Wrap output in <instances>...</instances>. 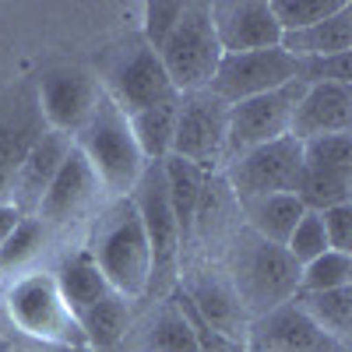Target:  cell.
I'll list each match as a JSON object with an SVG mask.
<instances>
[{
	"mask_svg": "<svg viewBox=\"0 0 352 352\" xmlns=\"http://www.w3.org/2000/svg\"><path fill=\"white\" fill-rule=\"evenodd\" d=\"M243 345L247 352H349V345L320 331L292 300L264 317H254Z\"/></svg>",
	"mask_w": 352,
	"mask_h": 352,
	"instance_id": "5bb4252c",
	"label": "cell"
},
{
	"mask_svg": "<svg viewBox=\"0 0 352 352\" xmlns=\"http://www.w3.org/2000/svg\"><path fill=\"white\" fill-rule=\"evenodd\" d=\"M102 92L116 102L124 116H134L148 106H159L166 99H176L180 92L173 88V81L166 78L155 50H148L144 43H138L134 50H127L124 56H116L106 71Z\"/></svg>",
	"mask_w": 352,
	"mask_h": 352,
	"instance_id": "8fae6325",
	"label": "cell"
},
{
	"mask_svg": "<svg viewBox=\"0 0 352 352\" xmlns=\"http://www.w3.org/2000/svg\"><path fill=\"white\" fill-rule=\"evenodd\" d=\"M289 81H296V60L282 46H272V50H250V53H222L208 92L232 106L264 92H275Z\"/></svg>",
	"mask_w": 352,
	"mask_h": 352,
	"instance_id": "30bf717a",
	"label": "cell"
},
{
	"mask_svg": "<svg viewBox=\"0 0 352 352\" xmlns=\"http://www.w3.org/2000/svg\"><path fill=\"white\" fill-rule=\"evenodd\" d=\"M219 264L229 275L250 320L272 314L300 292V264L289 257L285 247L261 240L247 226H240V232L229 240Z\"/></svg>",
	"mask_w": 352,
	"mask_h": 352,
	"instance_id": "7a4b0ae2",
	"label": "cell"
},
{
	"mask_svg": "<svg viewBox=\"0 0 352 352\" xmlns=\"http://www.w3.org/2000/svg\"><path fill=\"white\" fill-rule=\"evenodd\" d=\"M21 219H25V212H18L11 201H0V247L11 240V232L21 226Z\"/></svg>",
	"mask_w": 352,
	"mask_h": 352,
	"instance_id": "74e56055",
	"label": "cell"
},
{
	"mask_svg": "<svg viewBox=\"0 0 352 352\" xmlns=\"http://www.w3.org/2000/svg\"><path fill=\"white\" fill-rule=\"evenodd\" d=\"M176 292V289H173ZM176 300H180V307H184V314H187V320H190V328H194V342H197V352H247V345L243 342H236V338H226V335H219L215 328H208L204 320L184 303V296L176 292Z\"/></svg>",
	"mask_w": 352,
	"mask_h": 352,
	"instance_id": "8d00e7d4",
	"label": "cell"
},
{
	"mask_svg": "<svg viewBox=\"0 0 352 352\" xmlns=\"http://www.w3.org/2000/svg\"><path fill=\"white\" fill-rule=\"evenodd\" d=\"M349 127H352V85H303V96L289 120V138L303 144L324 134H342Z\"/></svg>",
	"mask_w": 352,
	"mask_h": 352,
	"instance_id": "2e32d148",
	"label": "cell"
},
{
	"mask_svg": "<svg viewBox=\"0 0 352 352\" xmlns=\"http://www.w3.org/2000/svg\"><path fill=\"white\" fill-rule=\"evenodd\" d=\"M88 257L127 303L148 296L152 285V247L144 236V226L134 212L131 197H109L88 236Z\"/></svg>",
	"mask_w": 352,
	"mask_h": 352,
	"instance_id": "6da1fadb",
	"label": "cell"
},
{
	"mask_svg": "<svg viewBox=\"0 0 352 352\" xmlns=\"http://www.w3.org/2000/svg\"><path fill=\"white\" fill-rule=\"evenodd\" d=\"M208 11L222 53L272 50L282 43V28L268 0H215L208 4Z\"/></svg>",
	"mask_w": 352,
	"mask_h": 352,
	"instance_id": "9a60e30c",
	"label": "cell"
},
{
	"mask_svg": "<svg viewBox=\"0 0 352 352\" xmlns=\"http://www.w3.org/2000/svg\"><path fill=\"white\" fill-rule=\"evenodd\" d=\"M8 320L43 345L56 349H88L78 317L60 296L53 272H28L4 289Z\"/></svg>",
	"mask_w": 352,
	"mask_h": 352,
	"instance_id": "277c9868",
	"label": "cell"
},
{
	"mask_svg": "<svg viewBox=\"0 0 352 352\" xmlns=\"http://www.w3.org/2000/svg\"><path fill=\"white\" fill-rule=\"evenodd\" d=\"M176 292L184 296V303L204 320L208 328H215L226 338H247L250 317L232 289L229 275L222 272L219 261H197V264H180L176 272Z\"/></svg>",
	"mask_w": 352,
	"mask_h": 352,
	"instance_id": "9c48e42d",
	"label": "cell"
},
{
	"mask_svg": "<svg viewBox=\"0 0 352 352\" xmlns=\"http://www.w3.org/2000/svg\"><path fill=\"white\" fill-rule=\"evenodd\" d=\"M345 285H352V254L324 250L300 268V292H324V289H345Z\"/></svg>",
	"mask_w": 352,
	"mask_h": 352,
	"instance_id": "f546056e",
	"label": "cell"
},
{
	"mask_svg": "<svg viewBox=\"0 0 352 352\" xmlns=\"http://www.w3.org/2000/svg\"><path fill=\"white\" fill-rule=\"evenodd\" d=\"M303 166L352 176V134L342 131V134H324V138L303 141Z\"/></svg>",
	"mask_w": 352,
	"mask_h": 352,
	"instance_id": "1f68e13d",
	"label": "cell"
},
{
	"mask_svg": "<svg viewBox=\"0 0 352 352\" xmlns=\"http://www.w3.org/2000/svg\"><path fill=\"white\" fill-rule=\"evenodd\" d=\"M226 120H229V102L212 96L208 88L184 92L176 99V127H173L169 155L184 159L204 173H222Z\"/></svg>",
	"mask_w": 352,
	"mask_h": 352,
	"instance_id": "8992f818",
	"label": "cell"
},
{
	"mask_svg": "<svg viewBox=\"0 0 352 352\" xmlns=\"http://www.w3.org/2000/svg\"><path fill=\"white\" fill-rule=\"evenodd\" d=\"M303 96V85L300 81H289L275 92H264L243 102H232L229 106V120H226V155H222V169L240 159L254 148L268 141H278L289 134V120H292V109H296Z\"/></svg>",
	"mask_w": 352,
	"mask_h": 352,
	"instance_id": "ba28073f",
	"label": "cell"
},
{
	"mask_svg": "<svg viewBox=\"0 0 352 352\" xmlns=\"http://www.w3.org/2000/svg\"><path fill=\"white\" fill-rule=\"evenodd\" d=\"M162 176H166V194H169V204H173L176 226H180V243H184V254H187L190 229H194V212H197V201H201L208 173L184 162V159H176V155H166L162 159ZM184 254H180V261H184Z\"/></svg>",
	"mask_w": 352,
	"mask_h": 352,
	"instance_id": "603a6c76",
	"label": "cell"
},
{
	"mask_svg": "<svg viewBox=\"0 0 352 352\" xmlns=\"http://www.w3.org/2000/svg\"><path fill=\"white\" fill-rule=\"evenodd\" d=\"M292 60H307V56H338L352 53V4L335 11L331 18L317 21L300 32H285L278 43Z\"/></svg>",
	"mask_w": 352,
	"mask_h": 352,
	"instance_id": "ffe728a7",
	"label": "cell"
},
{
	"mask_svg": "<svg viewBox=\"0 0 352 352\" xmlns=\"http://www.w3.org/2000/svg\"><path fill=\"white\" fill-rule=\"evenodd\" d=\"M303 212L307 208L296 201V194H268V197H254V201H243L240 204L243 226L250 232H257L261 240L278 243V247H285L289 232L296 229V222L303 219Z\"/></svg>",
	"mask_w": 352,
	"mask_h": 352,
	"instance_id": "7402d4cb",
	"label": "cell"
},
{
	"mask_svg": "<svg viewBox=\"0 0 352 352\" xmlns=\"http://www.w3.org/2000/svg\"><path fill=\"white\" fill-rule=\"evenodd\" d=\"M296 201L307 212H328L335 204H349L352 197V176L342 173H324V169H310L303 166L300 180H296Z\"/></svg>",
	"mask_w": 352,
	"mask_h": 352,
	"instance_id": "83f0119b",
	"label": "cell"
},
{
	"mask_svg": "<svg viewBox=\"0 0 352 352\" xmlns=\"http://www.w3.org/2000/svg\"><path fill=\"white\" fill-rule=\"evenodd\" d=\"M300 173H303V144L285 134L278 141H268L261 148L232 159L219 176L232 190L236 204H243V201L268 197V194H292Z\"/></svg>",
	"mask_w": 352,
	"mask_h": 352,
	"instance_id": "52a82bcc",
	"label": "cell"
},
{
	"mask_svg": "<svg viewBox=\"0 0 352 352\" xmlns=\"http://www.w3.org/2000/svg\"><path fill=\"white\" fill-rule=\"evenodd\" d=\"M131 352H197V342H194V328L180 307V300L166 296L159 303V310H152V317L141 324Z\"/></svg>",
	"mask_w": 352,
	"mask_h": 352,
	"instance_id": "d6986e66",
	"label": "cell"
},
{
	"mask_svg": "<svg viewBox=\"0 0 352 352\" xmlns=\"http://www.w3.org/2000/svg\"><path fill=\"white\" fill-rule=\"evenodd\" d=\"M46 240H50V229L36 215H25L21 226L11 232V240L0 247V275L28 268V264L46 250Z\"/></svg>",
	"mask_w": 352,
	"mask_h": 352,
	"instance_id": "f1b7e54d",
	"label": "cell"
},
{
	"mask_svg": "<svg viewBox=\"0 0 352 352\" xmlns=\"http://www.w3.org/2000/svg\"><path fill=\"white\" fill-rule=\"evenodd\" d=\"M285 250H289V257L300 264H310L314 257H320L324 250H331L328 247V236H324V222H320V215L317 212H303V219L296 222V229L289 232V240H285Z\"/></svg>",
	"mask_w": 352,
	"mask_h": 352,
	"instance_id": "836d02e7",
	"label": "cell"
},
{
	"mask_svg": "<svg viewBox=\"0 0 352 352\" xmlns=\"http://www.w3.org/2000/svg\"><path fill=\"white\" fill-rule=\"evenodd\" d=\"M74 148L92 166V173L99 176V184L109 197H127L138 184L141 169L148 166L138 152L131 120L116 109V102L106 92H99V102L92 116H88V124L74 134Z\"/></svg>",
	"mask_w": 352,
	"mask_h": 352,
	"instance_id": "3957f363",
	"label": "cell"
},
{
	"mask_svg": "<svg viewBox=\"0 0 352 352\" xmlns=\"http://www.w3.org/2000/svg\"><path fill=\"white\" fill-rule=\"evenodd\" d=\"M296 81L300 85H352V53L296 60Z\"/></svg>",
	"mask_w": 352,
	"mask_h": 352,
	"instance_id": "e575fe53",
	"label": "cell"
},
{
	"mask_svg": "<svg viewBox=\"0 0 352 352\" xmlns=\"http://www.w3.org/2000/svg\"><path fill=\"white\" fill-rule=\"evenodd\" d=\"M131 307L134 303H127L120 292H106L96 307H88L78 317L88 349H116V345H124L127 335H131Z\"/></svg>",
	"mask_w": 352,
	"mask_h": 352,
	"instance_id": "d4e9b609",
	"label": "cell"
},
{
	"mask_svg": "<svg viewBox=\"0 0 352 352\" xmlns=\"http://www.w3.org/2000/svg\"><path fill=\"white\" fill-rule=\"evenodd\" d=\"M324 222V236L328 247L338 254H352V201L349 204H335L328 212H317Z\"/></svg>",
	"mask_w": 352,
	"mask_h": 352,
	"instance_id": "d590c367",
	"label": "cell"
},
{
	"mask_svg": "<svg viewBox=\"0 0 352 352\" xmlns=\"http://www.w3.org/2000/svg\"><path fill=\"white\" fill-rule=\"evenodd\" d=\"M180 99V96H176ZM176 99H166L159 106H148L141 109L134 116H127L131 120V134L138 141V152L144 162H162L173 148V127H176Z\"/></svg>",
	"mask_w": 352,
	"mask_h": 352,
	"instance_id": "4316f807",
	"label": "cell"
},
{
	"mask_svg": "<svg viewBox=\"0 0 352 352\" xmlns=\"http://www.w3.org/2000/svg\"><path fill=\"white\" fill-rule=\"evenodd\" d=\"M268 4H272V14L285 36V32H300V28H310L317 21L331 18L335 11L352 4V0H268Z\"/></svg>",
	"mask_w": 352,
	"mask_h": 352,
	"instance_id": "4dcf8cb0",
	"label": "cell"
},
{
	"mask_svg": "<svg viewBox=\"0 0 352 352\" xmlns=\"http://www.w3.org/2000/svg\"><path fill=\"white\" fill-rule=\"evenodd\" d=\"M99 81L78 71V67H60V71H50L39 78V116L50 131H60L74 141V134L88 124L96 102H99Z\"/></svg>",
	"mask_w": 352,
	"mask_h": 352,
	"instance_id": "4fadbf2b",
	"label": "cell"
},
{
	"mask_svg": "<svg viewBox=\"0 0 352 352\" xmlns=\"http://www.w3.org/2000/svg\"><path fill=\"white\" fill-rule=\"evenodd\" d=\"M296 303L320 331H328L331 338H338L342 345L352 349L349 331H352V285L345 289H324V292H296Z\"/></svg>",
	"mask_w": 352,
	"mask_h": 352,
	"instance_id": "484cf974",
	"label": "cell"
},
{
	"mask_svg": "<svg viewBox=\"0 0 352 352\" xmlns=\"http://www.w3.org/2000/svg\"><path fill=\"white\" fill-rule=\"evenodd\" d=\"M56 285H60V296L71 307L74 317H81L88 307H96L109 289V282L102 278V272L96 268V261L88 257V250H74L60 261V268L53 272Z\"/></svg>",
	"mask_w": 352,
	"mask_h": 352,
	"instance_id": "cb8c5ba5",
	"label": "cell"
},
{
	"mask_svg": "<svg viewBox=\"0 0 352 352\" xmlns=\"http://www.w3.org/2000/svg\"><path fill=\"white\" fill-rule=\"evenodd\" d=\"M243 215H240V204L232 197V190L226 187V180L219 173H208L197 201V212H194V229H190V243L187 247H204L201 261H212V247H219L215 261L226 254L229 240L240 232Z\"/></svg>",
	"mask_w": 352,
	"mask_h": 352,
	"instance_id": "e0dca14e",
	"label": "cell"
},
{
	"mask_svg": "<svg viewBox=\"0 0 352 352\" xmlns=\"http://www.w3.org/2000/svg\"><path fill=\"white\" fill-rule=\"evenodd\" d=\"M184 8L187 4H180V0H152V4H144L141 8V43L148 50H159L173 36V28L180 25Z\"/></svg>",
	"mask_w": 352,
	"mask_h": 352,
	"instance_id": "d6a6232c",
	"label": "cell"
},
{
	"mask_svg": "<svg viewBox=\"0 0 352 352\" xmlns=\"http://www.w3.org/2000/svg\"><path fill=\"white\" fill-rule=\"evenodd\" d=\"M159 64L166 71V78L173 81L176 92H197V88H208L219 60H222V46L215 39L212 28V11L204 0H194V4L184 8L180 25L173 28V36L155 50Z\"/></svg>",
	"mask_w": 352,
	"mask_h": 352,
	"instance_id": "5b68a950",
	"label": "cell"
},
{
	"mask_svg": "<svg viewBox=\"0 0 352 352\" xmlns=\"http://www.w3.org/2000/svg\"><path fill=\"white\" fill-rule=\"evenodd\" d=\"M102 194L106 190L99 184V176L92 173V166L85 162V155L71 144L67 159L60 162V169H56V176H53V184L46 187V194L36 204L32 215L53 232V229H64V226L78 222L81 215H88L99 204Z\"/></svg>",
	"mask_w": 352,
	"mask_h": 352,
	"instance_id": "7c38bea8",
	"label": "cell"
},
{
	"mask_svg": "<svg viewBox=\"0 0 352 352\" xmlns=\"http://www.w3.org/2000/svg\"><path fill=\"white\" fill-rule=\"evenodd\" d=\"M39 113V106H36ZM32 109H14L0 116V201H8L11 194V180L21 166V159L28 155V148L36 144V138L46 131L43 116H36Z\"/></svg>",
	"mask_w": 352,
	"mask_h": 352,
	"instance_id": "44dd1931",
	"label": "cell"
},
{
	"mask_svg": "<svg viewBox=\"0 0 352 352\" xmlns=\"http://www.w3.org/2000/svg\"><path fill=\"white\" fill-rule=\"evenodd\" d=\"M71 144H74V141H71L67 134L50 131V127L36 138V144H32V148H28V155L21 159L14 180H11V194H8V201L14 204L18 212H25V215L36 212V204L43 201L46 187L53 184L56 169H60V162L67 159Z\"/></svg>",
	"mask_w": 352,
	"mask_h": 352,
	"instance_id": "ac0fdd59",
	"label": "cell"
}]
</instances>
